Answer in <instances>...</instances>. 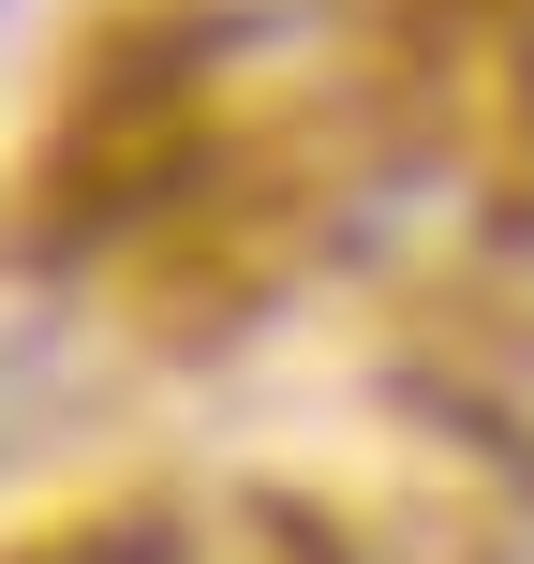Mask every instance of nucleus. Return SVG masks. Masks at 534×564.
Instances as JSON below:
<instances>
[{
    "instance_id": "nucleus-2",
    "label": "nucleus",
    "mask_w": 534,
    "mask_h": 564,
    "mask_svg": "<svg viewBox=\"0 0 534 564\" xmlns=\"http://www.w3.org/2000/svg\"><path fill=\"white\" fill-rule=\"evenodd\" d=\"M0 15H15V0H0Z\"/></svg>"
},
{
    "instance_id": "nucleus-1",
    "label": "nucleus",
    "mask_w": 534,
    "mask_h": 564,
    "mask_svg": "<svg viewBox=\"0 0 534 564\" xmlns=\"http://www.w3.org/2000/svg\"><path fill=\"white\" fill-rule=\"evenodd\" d=\"M30 564H341L282 490H164V506H119V520H75Z\"/></svg>"
}]
</instances>
